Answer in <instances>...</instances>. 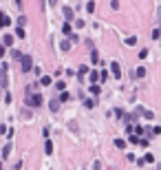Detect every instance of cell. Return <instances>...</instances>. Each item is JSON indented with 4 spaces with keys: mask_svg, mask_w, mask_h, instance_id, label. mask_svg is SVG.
I'll return each mask as SVG.
<instances>
[{
    "mask_svg": "<svg viewBox=\"0 0 161 170\" xmlns=\"http://www.w3.org/2000/svg\"><path fill=\"white\" fill-rule=\"evenodd\" d=\"M20 69H22V73H29L31 69H33V58L31 55H20Z\"/></svg>",
    "mask_w": 161,
    "mask_h": 170,
    "instance_id": "1",
    "label": "cell"
},
{
    "mask_svg": "<svg viewBox=\"0 0 161 170\" xmlns=\"http://www.w3.org/2000/svg\"><path fill=\"white\" fill-rule=\"evenodd\" d=\"M42 95H33V93H31V95L29 97H27V106H29V108H38V106H42Z\"/></svg>",
    "mask_w": 161,
    "mask_h": 170,
    "instance_id": "2",
    "label": "cell"
},
{
    "mask_svg": "<svg viewBox=\"0 0 161 170\" xmlns=\"http://www.w3.org/2000/svg\"><path fill=\"white\" fill-rule=\"evenodd\" d=\"M62 13H64V18H66V22H71L73 18H75V13H73V9H71V7H64V9H62Z\"/></svg>",
    "mask_w": 161,
    "mask_h": 170,
    "instance_id": "3",
    "label": "cell"
},
{
    "mask_svg": "<svg viewBox=\"0 0 161 170\" xmlns=\"http://www.w3.org/2000/svg\"><path fill=\"white\" fill-rule=\"evenodd\" d=\"M9 24H11V18L7 13H0V27H9Z\"/></svg>",
    "mask_w": 161,
    "mask_h": 170,
    "instance_id": "4",
    "label": "cell"
},
{
    "mask_svg": "<svg viewBox=\"0 0 161 170\" xmlns=\"http://www.w3.org/2000/svg\"><path fill=\"white\" fill-rule=\"evenodd\" d=\"M44 153H46V155H53V141H51V139L44 141Z\"/></svg>",
    "mask_w": 161,
    "mask_h": 170,
    "instance_id": "5",
    "label": "cell"
},
{
    "mask_svg": "<svg viewBox=\"0 0 161 170\" xmlns=\"http://www.w3.org/2000/svg\"><path fill=\"white\" fill-rule=\"evenodd\" d=\"M137 113H141L146 119H155V113H150V110H144V108H137Z\"/></svg>",
    "mask_w": 161,
    "mask_h": 170,
    "instance_id": "6",
    "label": "cell"
},
{
    "mask_svg": "<svg viewBox=\"0 0 161 170\" xmlns=\"http://www.w3.org/2000/svg\"><path fill=\"white\" fill-rule=\"evenodd\" d=\"M110 69H113V75H115V78H119V75H121V69H119V64H117V62H113V64H110Z\"/></svg>",
    "mask_w": 161,
    "mask_h": 170,
    "instance_id": "7",
    "label": "cell"
},
{
    "mask_svg": "<svg viewBox=\"0 0 161 170\" xmlns=\"http://www.w3.org/2000/svg\"><path fill=\"white\" fill-rule=\"evenodd\" d=\"M88 80H91V84H95V82H97V80H99V73H97V71H95V69H93V71H91V73H88Z\"/></svg>",
    "mask_w": 161,
    "mask_h": 170,
    "instance_id": "8",
    "label": "cell"
},
{
    "mask_svg": "<svg viewBox=\"0 0 161 170\" xmlns=\"http://www.w3.org/2000/svg\"><path fill=\"white\" fill-rule=\"evenodd\" d=\"M62 33H64V35H71V33H73L71 22H64V24H62Z\"/></svg>",
    "mask_w": 161,
    "mask_h": 170,
    "instance_id": "9",
    "label": "cell"
},
{
    "mask_svg": "<svg viewBox=\"0 0 161 170\" xmlns=\"http://www.w3.org/2000/svg\"><path fill=\"white\" fill-rule=\"evenodd\" d=\"M11 44H13V35H9V33H7V35H5V40H2V46H11Z\"/></svg>",
    "mask_w": 161,
    "mask_h": 170,
    "instance_id": "10",
    "label": "cell"
},
{
    "mask_svg": "<svg viewBox=\"0 0 161 170\" xmlns=\"http://www.w3.org/2000/svg\"><path fill=\"white\" fill-rule=\"evenodd\" d=\"M40 84H42V86H51V78H49V75H42V78H40Z\"/></svg>",
    "mask_w": 161,
    "mask_h": 170,
    "instance_id": "11",
    "label": "cell"
},
{
    "mask_svg": "<svg viewBox=\"0 0 161 170\" xmlns=\"http://www.w3.org/2000/svg\"><path fill=\"white\" fill-rule=\"evenodd\" d=\"M71 44H73L71 40H64V42L60 44V49H62V51H71Z\"/></svg>",
    "mask_w": 161,
    "mask_h": 170,
    "instance_id": "12",
    "label": "cell"
},
{
    "mask_svg": "<svg viewBox=\"0 0 161 170\" xmlns=\"http://www.w3.org/2000/svg\"><path fill=\"white\" fill-rule=\"evenodd\" d=\"M91 60H93V64H97V62H99V55H97V51H95V49L91 51Z\"/></svg>",
    "mask_w": 161,
    "mask_h": 170,
    "instance_id": "13",
    "label": "cell"
},
{
    "mask_svg": "<svg viewBox=\"0 0 161 170\" xmlns=\"http://www.w3.org/2000/svg\"><path fill=\"white\" fill-rule=\"evenodd\" d=\"M115 146L121 150V148H126V141H124V139H115Z\"/></svg>",
    "mask_w": 161,
    "mask_h": 170,
    "instance_id": "14",
    "label": "cell"
},
{
    "mask_svg": "<svg viewBox=\"0 0 161 170\" xmlns=\"http://www.w3.org/2000/svg\"><path fill=\"white\" fill-rule=\"evenodd\" d=\"M9 153H11V144H7V146H5V150H2V157L7 159V157H9Z\"/></svg>",
    "mask_w": 161,
    "mask_h": 170,
    "instance_id": "15",
    "label": "cell"
},
{
    "mask_svg": "<svg viewBox=\"0 0 161 170\" xmlns=\"http://www.w3.org/2000/svg\"><path fill=\"white\" fill-rule=\"evenodd\" d=\"M135 75H137V78H144V75H146V69H144V67H139Z\"/></svg>",
    "mask_w": 161,
    "mask_h": 170,
    "instance_id": "16",
    "label": "cell"
},
{
    "mask_svg": "<svg viewBox=\"0 0 161 170\" xmlns=\"http://www.w3.org/2000/svg\"><path fill=\"white\" fill-rule=\"evenodd\" d=\"M69 99H71V95H69V93H64V91H62V95H60V102H69Z\"/></svg>",
    "mask_w": 161,
    "mask_h": 170,
    "instance_id": "17",
    "label": "cell"
},
{
    "mask_svg": "<svg viewBox=\"0 0 161 170\" xmlns=\"http://www.w3.org/2000/svg\"><path fill=\"white\" fill-rule=\"evenodd\" d=\"M86 9H88V13H93V11H95V2H93V0H91V2L86 5Z\"/></svg>",
    "mask_w": 161,
    "mask_h": 170,
    "instance_id": "18",
    "label": "cell"
},
{
    "mask_svg": "<svg viewBox=\"0 0 161 170\" xmlns=\"http://www.w3.org/2000/svg\"><path fill=\"white\" fill-rule=\"evenodd\" d=\"M84 104H86V108H93V106H95L97 102H95V99H86V102H84Z\"/></svg>",
    "mask_w": 161,
    "mask_h": 170,
    "instance_id": "19",
    "label": "cell"
},
{
    "mask_svg": "<svg viewBox=\"0 0 161 170\" xmlns=\"http://www.w3.org/2000/svg\"><path fill=\"white\" fill-rule=\"evenodd\" d=\"M99 80H102V82H106V80H108V73H106V71H102V73H99Z\"/></svg>",
    "mask_w": 161,
    "mask_h": 170,
    "instance_id": "20",
    "label": "cell"
},
{
    "mask_svg": "<svg viewBox=\"0 0 161 170\" xmlns=\"http://www.w3.org/2000/svg\"><path fill=\"white\" fill-rule=\"evenodd\" d=\"M91 93H93V95H99V86H93V84H91Z\"/></svg>",
    "mask_w": 161,
    "mask_h": 170,
    "instance_id": "21",
    "label": "cell"
},
{
    "mask_svg": "<svg viewBox=\"0 0 161 170\" xmlns=\"http://www.w3.org/2000/svg\"><path fill=\"white\" fill-rule=\"evenodd\" d=\"M49 106H51V110L55 113V110H58V99H55V102H51V104H49Z\"/></svg>",
    "mask_w": 161,
    "mask_h": 170,
    "instance_id": "22",
    "label": "cell"
},
{
    "mask_svg": "<svg viewBox=\"0 0 161 170\" xmlns=\"http://www.w3.org/2000/svg\"><path fill=\"white\" fill-rule=\"evenodd\" d=\"M126 42H128V44L132 46V44H135V42H137V38H135V35H130V38H128V40H126Z\"/></svg>",
    "mask_w": 161,
    "mask_h": 170,
    "instance_id": "23",
    "label": "cell"
},
{
    "mask_svg": "<svg viewBox=\"0 0 161 170\" xmlns=\"http://www.w3.org/2000/svg\"><path fill=\"white\" fill-rule=\"evenodd\" d=\"M18 38H24V31H22V27H18V31H16Z\"/></svg>",
    "mask_w": 161,
    "mask_h": 170,
    "instance_id": "24",
    "label": "cell"
},
{
    "mask_svg": "<svg viewBox=\"0 0 161 170\" xmlns=\"http://www.w3.org/2000/svg\"><path fill=\"white\" fill-rule=\"evenodd\" d=\"M128 139H130V141H132V144H137V141H139V135H130V137H128Z\"/></svg>",
    "mask_w": 161,
    "mask_h": 170,
    "instance_id": "25",
    "label": "cell"
},
{
    "mask_svg": "<svg viewBox=\"0 0 161 170\" xmlns=\"http://www.w3.org/2000/svg\"><path fill=\"white\" fill-rule=\"evenodd\" d=\"M2 55H5V46H0V58H2Z\"/></svg>",
    "mask_w": 161,
    "mask_h": 170,
    "instance_id": "26",
    "label": "cell"
},
{
    "mask_svg": "<svg viewBox=\"0 0 161 170\" xmlns=\"http://www.w3.org/2000/svg\"><path fill=\"white\" fill-rule=\"evenodd\" d=\"M49 2H51V5H58V0H49Z\"/></svg>",
    "mask_w": 161,
    "mask_h": 170,
    "instance_id": "27",
    "label": "cell"
}]
</instances>
